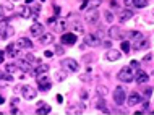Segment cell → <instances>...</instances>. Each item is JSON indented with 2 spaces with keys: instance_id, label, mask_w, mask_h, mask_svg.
Masks as SVG:
<instances>
[{
  "instance_id": "6da1fadb",
  "label": "cell",
  "mask_w": 154,
  "mask_h": 115,
  "mask_svg": "<svg viewBox=\"0 0 154 115\" xmlns=\"http://www.w3.org/2000/svg\"><path fill=\"white\" fill-rule=\"evenodd\" d=\"M117 78L120 81H123V83H131V81L135 80V70H133L131 67H123L119 71Z\"/></svg>"
},
{
  "instance_id": "7a4b0ae2",
  "label": "cell",
  "mask_w": 154,
  "mask_h": 115,
  "mask_svg": "<svg viewBox=\"0 0 154 115\" xmlns=\"http://www.w3.org/2000/svg\"><path fill=\"white\" fill-rule=\"evenodd\" d=\"M102 36H104V32L101 29L96 31V32H91V34H86V44L91 46V47L99 46V44H101V41H102Z\"/></svg>"
},
{
  "instance_id": "3957f363",
  "label": "cell",
  "mask_w": 154,
  "mask_h": 115,
  "mask_svg": "<svg viewBox=\"0 0 154 115\" xmlns=\"http://www.w3.org/2000/svg\"><path fill=\"white\" fill-rule=\"evenodd\" d=\"M37 84H39L41 91H49L52 86L51 78L47 76V73H37Z\"/></svg>"
},
{
  "instance_id": "277c9868",
  "label": "cell",
  "mask_w": 154,
  "mask_h": 115,
  "mask_svg": "<svg viewBox=\"0 0 154 115\" xmlns=\"http://www.w3.org/2000/svg\"><path fill=\"white\" fill-rule=\"evenodd\" d=\"M62 65L68 70V71L72 73H76L78 70H80V65H78V62L75 59H66V60H62Z\"/></svg>"
},
{
  "instance_id": "5b68a950",
  "label": "cell",
  "mask_w": 154,
  "mask_h": 115,
  "mask_svg": "<svg viewBox=\"0 0 154 115\" xmlns=\"http://www.w3.org/2000/svg\"><path fill=\"white\" fill-rule=\"evenodd\" d=\"M114 102L117 105H122L125 102V91H123L122 86H117V88H115V91H114Z\"/></svg>"
},
{
  "instance_id": "8992f818",
  "label": "cell",
  "mask_w": 154,
  "mask_h": 115,
  "mask_svg": "<svg viewBox=\"0 0 154 115\" xmlns=\"http://www.w3.org/2000/svg\"><path fill=\"white\" fill-rule=\"evenodd\" d=\"M21 92H23V97L24 99H28V101H31V99H36V89L34 88H31V86H21Z\"/></svg>"
},
{
  "instance_id": "52a82bcc",
  "label": "cell",
  "mask_w": 154,
  "mask_h": 115,
  "mask_svg": "<svg viewBox=\"0 0 154 115\" xmlns=\"http://www.w3.org/2000/svg\"><path fill=\"white\" fill-rule=\"evenodd\" d=\"M122 59V52H119V50H115V49H109V50L106 52V60H109V62H117Z\"/></svg>"
},
{
  "instance_id": "ba28073f",
  "label": "cell",
  "mask_w": 154,
  "mask_h": 115,
  "mask_svg": "<svg viewBox=\"0 0 154 115\" xmlns=\"http://www.w3.org/2000/svg\"><path fill=\"white\" fill-rule=\"evenodd\" d=\"M97 18H99V13H97L96 8H91V10L86 11V15H85V21H88L91 24H94L96 21H97Z\"/></svg>"
},
{
  "instance_id": "9c48e42d",
  "label": "cell",
  "mask_w": 154,
  "mask_h": 115,
  "mask_svg": "<svg viewBox=\"0 0 154 115\" xmlns=\"http://www.w3.org/2000/svg\"><path fill=\"white\" fill-rule=\"evenodd\" d=\"M42 32H44V26H42L41 23H34V24L29 28V34L32 36V38H39Z\"/></svg>"
},
{
  "instance_id": "30bf717a",
  "label": "cell",
  "mask_w": 154,
  "mask_h": 115,
  "mask_svg": "<svg viewBox=\"0 0 154 115\" xmlns=\"http://www.w3.org/2000/svg\"><path fill=\"white\" fill-rule=\"evenodd\" d=\"M15 47L16 49H32V42L28 38H20L15 42Z\"/></svg>"
},
{
  "instance_id": "8fae6325",
  "label": "cell",
  "mask_w": 154,
  "mask_h": 115,
  "mask_svg": "<svg viewBox=\"0 0 154 115\" xmlns=\"http://www.w3.org/2000/svg\"><path fill=\"white\" fill-rule=\"evenodd\" d=\"M76 41H78L76 34H72V32H65V34L62 36V44H66V46H73Z\"/></svg>"
},
{
  "instance_id": "7c38bea8",
  "label": "cell",
  "mask_w": 154,
  "mask_h": 115,
  "mask_svg": "<svg viewBox=\"0 0 154 115\" xmlns=\"http://www.w3.org/2000/svg\"><path fill=\"white\" fill-rule=\"evenodd\" d=\"M54 32H42V34L39 36V42L42 44V46H47V44H51L54 42Z\"/></svg>"
},
{
  "instance_id": "4fadbf2b",
  "label": "cell",
  "mask_w": 154,
  "mask_h": 115,
  "mask_svg": "<svg viewBox=\"0 0 154 115\" xmlns=\"http://www.w3.org/2000/svg\"><path fill=\"white\" fill-rule=\"evenodd\" d=\"M131 18H133V11L130 10V8H123V10L119 13V20H120L122 23L128 21V20H131Z\"/></svg>"
},
{
  "instance_id": "5bb4252c",
  "label": "cell",
  "mask_w": 154,
  "mask_h": 115,
  "mask_svg": "<svg viewBox=\"0 0 154 115\" xmlns=\"http://www.w3.org/2000/svg\"><path fill=\"white\" fill-rule=\"evenodd\" d=\"M135 80H136V83H138V84H144L149 80V75H148L146 71H141V70H138V71L135 73Z\"/></svg>"
},
{
  "instance_id": "9a60e30c",
  "label": "cell",
  "mask_w": 154,
  "mask_h": 115,
  "mask_svg": "<svg viewBox=\"0 0 154 115\" xmlns=\"http://www.w3.org/2000/svg\"><path fill=\"white\" fill-rule=\"evenodd\" d=\"M127 102H128V105H130V107H133V105H138L140 102H141V96H140L138 92H131L130 96H128Z\"/></svg>"
},
{
  "instance_id": "2e32d148",
  "label": "cell",
  "mask_w": 154,
  "mask_h": 115,
  "mask_svg": "<svg viewBox=\"0 0 154 115\" xmlns=\"http://www.w3.org/2000/svg\"><path fill=\"white\" fill-rule=\"evenodd\" d=\"M146 47H148V39H144V38L136 39V42L133 44V49H135V50H141V49H146Z\"/></svg>"
},
{
  "instance_id": "e0dca14e",
  "label": "cell",
  "mask_w": 154,
  "mask_h": 115,
  "mask_svg": "<svg viewBox=\"0 0 154 115\" xmlns=\"http://www.w3.org/2000/svg\"><path fill=\"white\" fill-rule=\"evenodd\" d=\"M18 65L20 68L23 70V71H26V73H29V75H34V71L31 70V65H29V62H26V60H21V62H18Z\"/></svg>"
},
{
  "instance_id": "ac0fdd59",
  "label": "cell",
  "mask_w": 154,
  "mask_h": 115,
  "mask_svg": "<svg viewBox=\"0 0 154 115\" xmlns=\"http://www.w3.org/2000/svg\"><path fill=\"white\" fill-rule=\"evenodd\" d=\"M49 112H51V107H49L47 104H44V102H39V104H37V112H36V113H39V115H47Z\"/></svg>"
},
{
  "instance_id": "d6986e66",
  "label": "cell",
  "mask_w": 154,
  "mask_h": 115,
  "mask_svg": "<svg viewBox=\"0 0 154 115\" xmlns=\"http://www.w3.org/2000/svg\"><path fill=\"white\" fill-rule=\"evenodd\" d=\"M20 15H21L23 18H31V16H32V10H31V7H28V5L20 7Z\"/></svg>"
},
{
  "instance_id": "ffe728a7",
  "label": "cell",
  "mask_w": 154,
  "mask_h": 115,
  "mask_svg": "<svg viewBox=\"0 0 154 115\" xmlns=\"http://www.w3.org/2000/svg\"><path fill=\"white\" fill-rule=\"evenodd\" d=\"M96 107H97V109H101V110H102V112H104V113H110V112H109V110H107V105H106V101H104V99H102V97H101V96H99V99H97V101H96Z\"/></svg>"
},
{
  "instance_id": "44dd1931",
  "label": "cell",
  "mask_w": 154,
  "mask_h": 115,
  "mask_svg": "<svg viewBox=\"0 0 154 115\" xmlns=\"http://www.w3.org/2000/svg\"><path fill=\"white\" fill-rule=\"evenodd\" d=\"M109 34H110V38H112V39H120V38H122L119 26H112L110 29H109Z\"/></svg>"
},
{
  "instance_id": "7402d4cb",
  "label": "cell",
  "mask_w": 154,
  "mask_h": 115,
  "mask_svg": "<svg viewBox=\"0 0 154 115\" xmlns=\"http://www.w3.org/2000/svg\"><path fill=\"white\" fill-rule=\"evenodd\" d=\"M7 52H8V55H10L11 59H15V55L18 54V49L15 47V44H10V46L7 47Z\"/></svg>"
},
{
  "instance_id": "603a6c76",
  "label": "cell",
  "mask_w": 154,
  "mask_h": 115,
  "mask_svg": "<svg viewBox=\"0 0 154 115\" xmlns=\"http://www.w3.org/2000/svg\"><path fill=\"white\" fill-rule=\"evenodd\" d=\"M96 92H97V96H101V97L107 96V86H102V84H99L97 88H96Z\"/></svg>"
},
{
  "instance_id": "cb8c5ba5",
  "label": "cell",
  "mask_w": 154,
  "mask_h": 115,
  "mask_svg": "<svg viewBox=\"0 0 154 115\" xmlns=\"http://www.w3.org/2000/svg\"><path fill=\"white\" fill-rule=\"evenodd\" d=\"M131 3H133V7H136V8H144L148 5V0H131Z\"/></svg>"
},
{
  "instance_id": "d4e9b609",
  "label": "cell",
  "mask_w": 154,
  "mask_h": 115,
  "mask_svg": "<svg viewBox=\"0 0 154 115\" xmlns=\"http://www.w3.org/2000/svg\"><path fill=\"white\" fill-rule=\"evenodd\" d=\"M7 28H8V21H7V20H2V18H0V36H2L3 32L7 31Z\"/></svg>"
},
{
  "instance_id": "484cf974",
  "label": "cell",
  "mask_w": 154,
  "mask_h": 115,
  "mask_svg": "<svg viewBox=\"0 0 154 115\" xmlns=\"http://www.w3.org/2000/svg\"><path fill=\"white\" fill-rule=\"evenodd\" d=\"M18 70H20V67L16 63H8L7 65V71L8 73H15V71H18Z\"/></svg>"
},
{
  "instance_id": "4316f807",
  "label": "cell",
  "mask_w": 154,
  "mask_h": 115,
  "mask_svg": "<svg viewBox=\"0 0 154 115\" xmlns=\"http://www.w3.org/2000/svg\"><path fill=\"white\" fill-rule=\"evenodd\" d=\"M11 34H15V29H13V28H10V26H8V28H7V31L3 32V34L0 36V38H2V39H7V38H10Z\"/></svg>"
},
{
  "instance_id": "83f0119b",
  "label": "cell",
  "mask_w": 154,
  "mask_h": 115,
  "mask_svg": "<svg viewBox=\"0 0 154 115\" xmlns=\"http://www.w3.org/2000/svg\"><path fill=\"white\" fill-rule=\"evenodd\" d=\"M55 24H57V31H63L66 21H63V20H55Z\"/></svg>"
},
{
  "instance_id": "f1b7e54d",
  "label": "cell",
  "mask_w": 154,
  "mask_h": 115,
  "mask_svg": "<svg viewBox=\"0 0 154 115\" xmlns=\"http://www.w3.org/2000/svg\"><path fill=\"white\" fill-rule=\"evenodd\" d=\"M120 47H122V52H125V54H128V52H130V42H127V41H123Z\"/></svg>"
},
{
  "instance_id": "f546056e",
  "label": "cell",
  "mask_w": 154,
  "mask_h": 115,
  "mask_svg": "<svg viewBox=\"0 0 154 115\" xmlns=\"http://www.w3.org/2000/svg\"><path fill=\"white\" fill-rule=\"evenodd\" d=\"M0 80H3V81H11V80H13V76H11L10 73H0Z\"/></svg>"
},
{
  "instance_id": "4dcf8cb0",
  "label": "cell",
  "mask_w": 154,
  "mask_h": 115,
  "mask_svg": "<svg viewBox=\"0 0 154 115\" xmlns=\"http://www.w3.org/2000/svg\"><path fill=\"white\" fill-rule=\"evenodd\" d=\"M128 36H130L131 39H140V38H143V36H141V32H138V31H130V32H128Z\"/></svg>"
},
{
  "instance_id": "1f68e13d",
  "label": "cell",
  "mask_w": 154,
  "mask_h": 115,
  "mask_svg": "<svg viewBox=\"0 0 154 115\" xmlns=\"http://www.w3.org/2000/svg\"><path fill=\"white\" fill-rule=\"evenodd\" d=\"M55 78H57V81H63L65 78H66V73H65V71H57Z\"/></svg>"
},
{
  "instance_id": "d6a6232c",
  "label": "cell",
  "mask_w": 154,
  "mask_h": 115,
  "mask_svg": "<svg viewBox=\"0 0 154 115\" xmlns=\"http://www.w3.org/2000/svg\"><path fill=\"white\" fill-rule=\"evenodd\" d=\"M47 71H49V65H41V67L36 70V73H47Z\"/></svg>"
},
{
  "instance_id": "836d02e7",
  "label": "cell",
  "mask_w": 154,
  "mask_h": 115,
  "mask_svg": "<svg viewBox=\"0 0 154 115\" xmlns=\"http://www.w3.org/2000/svg\"><path fill=\"white\" fill-rule=\"evenodd\" d=\"M101 5V0H91L89 2V7L91 8H96V7H99Z\"/></svg>"
},
{
  "instance_id": "e575fe53",
  "label": "cell",
  "mask_w": 154,
  "mask_h": 115,
  "mask_svg": "<svg viewBox=\"0 0 154 115\" xmlns=\"http://www.w3.org/2000/svg\"><path fill=\"white\" fill-rule=\"evenodd\" d=\"M104 18H106L109 23H110V21H114V15H112L110 11H106V15H104Z\"/></svg>"
},
{
  "instance_id": "d590c367",
  "label": "cell",
  "mask_w": 154,
  "mask_h": 115,
  "mask_svg": "<svg viewBox=\"0 0 154 115\" xmlns=\"http://www.w3.org/2000/svg\"><path fill=\"white\" fill-rule=\"evenodd\" d=\"M54 47H55V54H59V55H62V54H63V47H62V46H54Z\"/></svg>"
},
{
  "instance_id": "8d00e7d4",
  "label": "cell",
  "mask_w": 154,
  "mask_h": 115,
  "mask_svg": "<svg viewBox=\"0 0 154 115\" xmlns=\"http://www.w3.org/2000/svg\"><path fill=\"white\" fill-rule=\"evenodd\" d=\"M75 31H80V32H85V29H83L81 24H75Z\"/></svg>"
},
{
  "instance_id": "74e56055",
  "label": "cell",
  "mask_w": 154,
  "mask_h": 115,
  "mask_svg": "<svg viewBox=\"0 0 154 115\" xmlns=\"http://www.w3.org/2000/svg\"><path fill=\"white\" fill-rule=\"evenodd\" d=\"M24 60L29 62V63H32V62H34V57H32V55H26V57H24Z\"/></svg>"
},
{
  "instance_id": "f35d334b",
  "label": "cell",
  "mask_w": 154,
  "mask_h": 115,
  "mask_svg": "<svg viewBox=\"0 0 154 115\" xmlns=\"http://www.w3.org/2000/svg\"><path fill=\"white\" fill-rule=\"evenodd\" d=\"M44 55L47 57V59H51V57L54 55V52H52V50H45V52H44Z\"/></svg>"
},
{
  "instance_id": "ab89813d",
  "label": "cell",
  "mask_w": 154,
  "mask_h": 115,
  "mask_svg": "<svg viewBox=\"0 0 154 115\" xmlns=\"http://www.w3.org/2000/svg\"><path fill=\"white\" fill-rule=\"evenodd\" d=\"M55 20H57L55 16H54V18H49L47 20V24H55Z\"/></svg>"
},
{
  "instance_id": "60d3db41",
  "label": "cell",
  "mask_w": 154,
  "mask_h": 115,
  "mask_svg": "<svg viewBox=\"0 0 154 115\" xmlns=\"http://www.w3.org/2000/svg\"><path fill=\"white\" fill-rule=\"evenodd\" d=\"M130 67H131L133 70H135V68H138V67H140V63H138V62H131V65H130Z\"/></svg>"
},
{
  "instance_id": "b9f144b4",
  "label": "cell",
  "mask_w": 154,
  "mask_h": 115,
  "mask_svg": "<svg viewBox=\"0 0 154 115\" xmlns=\"http://www.w3.org/2000/svg\"><path fill=\"white\" fill-rule=\"evenodd\" d=\"M151 59H152V54H148V55L144 57L143 60H144V62H151Z\"/></svg>"
},
{
  "instance_id": "7bdbcfd3",
  "label": "cell",
  "mask_w": 154,
  "mask_h": 115,
  "mask_svg": "<svg viewBox=\"0 0 154 115\" xmlns=\"http://www.w3.org/2000/svg\"><path fill=\"white\" fill-rule=\"evenodd\" d=\"M57 102H59V104H62V102H63V97H62V94H57Z\"/></svg>"
},
{
  "instance_id": "ee69618b",
  "label": "cell",
  "mask_w": 154,
  "mask_h": 115,
  "mask_svg": "<svg viewBox=\"0 0 154 115\" xmlns=\"http://www.w3.org/2000/svg\"><path fill=\"white\" fill-rule=\"evenodd\" d=\"M3 59H5V54H3L2 50H0V63H2V62H3Z\"/></svg>"
},
{
  "instance_id": "f6af8a7d",
  "label": "cell",
  "mask_w": 154,
  "mask_h": 115,
  "mask_svg": "<svg viewBox=\"0 0 154 115\" xmlns=\"http://www.w3.org/2000/svg\"><path fill=\"white\" fill-rule=\"evenodd\" d=\"M18 104V99H16V97H13V99H11V105H16Z\"/></svg>"
},
{
  "instance_id": "bcb514c9",
  "label": "cell",
  "mask_w": 154,
  "mask_h": 115,
  "mask_svg": "<svg viewBox=\"0 0 154 115\" xmlns=\"http://www.w3.org/2000/svg\"><path fill=\"white\" fill-rule=\"evenodd\" d=\"M81 97H83V99H86V97H88V92L83 91V92H81Z\"/></svg>"
},
{
  "instance_id": "7dc6e473",
  "label": "cell",
  "mask_w": 154,
  "mask_h": 115,
  "mask_svg": "<svg viewBox=\"0 0 154 115\" xmlns=\"http://www.w3.org/2000/svg\"><path fill=\"white\" fill-rule=\"evenodd\" d=\"M54 8H55V10H54V11H55V15H59L60 13V7H54Z\"/></svg>"
},
{
  "instance_id": "c3c4849f",
  "label": "cell",
  "mask_w": 154,
  "mask_h": 115,
  "mask_svg": "<svg viewBox=\"0 0 154 115\" xmlns=\"http://www.w3.org/2000/svg\"><path fill=\"white\" fill-rule=\"evenodd\" d=\"M151 92H152V89L148 88V89H146V96H151Z\"/></svg>"
},
{
  "instance_id": "681fc988",
  "label": "cell",
  "mask_w": 154,
  "mask_h": 115,
  "mask_svg": "<svg viewBox=\"0 0 154 115\" xmlns=\"http://www.w3.org/2000/svg\"><path fill=\"white\" fill-rule=\"evenodd\" d=\"M10 113H20V112H18V109L15 107V109H11V112H10Z\"/></svg>"
},
{
  "instance_id": "f907efd6",
  "label": "cell",
  "mask_w": 154,
  "mask_h": 115,
  "mask_svg": "<svg viewBox=\"0 0 154 115\" xmlns=\"http://www.w3.org/2000/svg\"><path fill=\"white\" fill-rule=\"evenodd\" d=\"M3 102H5V97H3V96H0V105H2Z\"/></svg>"
},
{
  "instance_id": "816d5d0a",
  "label": "cell",
  "mask_w": 154,
  "mask_h": 115,
  "mask_svg": "<svg viewBox=\"0 0 154 115\" xmlns=\"http://www.w3.org/2000/svg\"><path fill=\"white\" fill-rule=\"evenodd\" d=\"M3 10H5V8H3V7H0V18H2V15H3Z\"/></svg>"
},
{
  "instance_id": "f5cc1de1",
  "label": "cell",
  "mask_w": 154,
  "mask_h": 115,
  "mask_svg": "<svg viewBox=\"0 0 154 115\" xmlns=\"http://www.w3.org/2000/svg\"><path fill=\"white\" fill-rule=\"evenodd\" d=\"M3 86H5V83H3L2 80H0V88H3Z\"/></svg>"
},
{
  "instance_id": "db71d44e",
  "label": "cell",
  "mask_w": 154,
  "mask_h": 115,
  "mask_svg": "<svg viewBox=\"0 0 154 115\" xmlns=\"http://www.w3.org/2000/svg\"><path fill=\"white\" fill-rule=\"evenodd\" d=\"M41 2H45V0H41Z\"/></svg>"
},
{
  "instance_id": "11a10c76",
  "label": "cell",
  "mask_w": 154,
  "mask_h": 115,
  "mask_svg": "<svg viewBox=\"0 0 154 115\" xmlns=\"http://www.w3.org/2000/svg\"><path fill=\"white\" fill-rule=\"evenodd\" d=\"M15 2H18V0H15Z\"/></svg>"
}]
</instances>
